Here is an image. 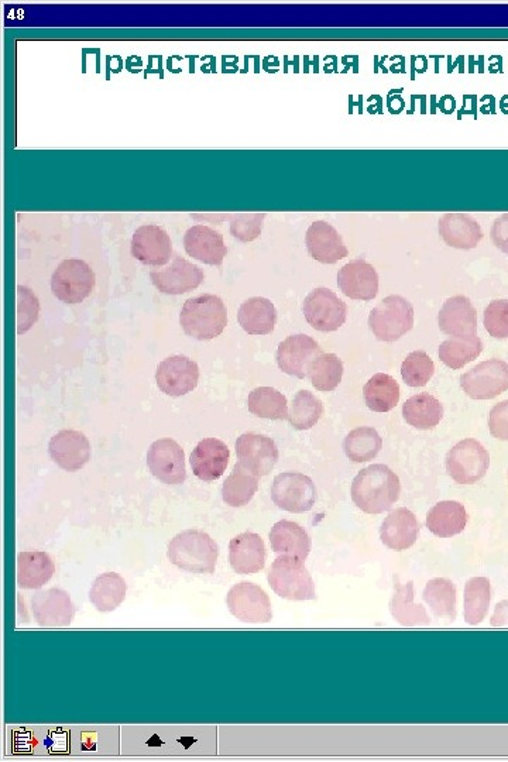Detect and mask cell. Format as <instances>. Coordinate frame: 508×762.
<instances>
[{
    "label": "cell",
    "mask_w": 508,
    "mask_h": 762,
    "mask_svg": "<svg viewBox=\"0 0 508 762\" xmlns=\"http://www.w3.org/2000/svg\"><path fill=\"white\" fill-rule=\"evenodd\" d=\"M353 503L369 514H380L396 504L401 493L400 477L387 465L374 463L360 470L353 479Z\"/></svg>",
    "instance_id": "6da1fadb"
},
{
    "label": "cell",
    "mask_w": 508,
    "mask_h": 762,
    "mask_svg": "<svg viewBox=\"0 0 508 762\" xmlns=\"http://www.w3.org/2000/svg\"><path fill=\"white\" fill-rule=\"evenodd\" d=\"M167 558L185 572L211 575L218 564L219 547L207 532L185 530L168 544Z\"/></svg>",
    "instance_id": "7a4b0ae2"
},
{
    "label": "cell",
    "mask_w": 508,
    "mask_h": 762,
    "mask_svg": "<svg viewBox=\"0 0 508 762\" xmlns=\"http://www.w3.org/2000/svg\"><path fill=\"white\" fill-rule=\"evenodd\" d=\"M180 322L185 334L211 339L222 334L228 324V310L218 295L201 294L184 302Z\"/></svg>",
    "instance_id": "3957f363"
},
{
    "label": "cell",
    "mask_w": 508,
    "mask_h": 762,
    "mask_svg": "<svg viewBox=\"0 0 508 762\" xmlns=\"http://www.w3.org/2000/svg\"><path fill=\"white\" fill-rule=\"evenodd\" d=\"M267 580L274 593L283 599L293 602L317 599L314 579L300 559L277 556L271 565Z\"/></svg>",
    "instance_id": "277c9868"
},
{
    "label": "cell",
    "mask_w": 508,
    "mask_h": 762,
    "mask_svg": "<svg viewBox=\"0 0 508 762\" xmlns=\"http://www.w3.org/2000/svg\"><path fill=\"white\" fill-rule=\"evenodd\" d=\"M414 325V307L401 295H389L373 308L369 326L381 341H397Z\"/></svg>",
    "instance_id": "5b68a950"
},
{
    "label": "cell",
    "mask_w": 508,
    "mask_h": 762,
    "mask_svg": "<svg viewBox=\"0 0 508 762\" xmlns=\"http://www.w3.org/2000/svg\"><path fill=\"white\" fill-rule=\"evenodd\" d=\"M489 466L490 453L475 438L463 439L446 455V470L461 485H473L482 480Z\"/></svg>",
    "instance_id": "8992f818"
},
{
    "label": "cell",
    "mask_w": 508,
    "mask_h": 762,
    "mask_svg": "<svg viewBox=\"0 0 508 762\" xmlns=\"http://www.w3.org/2000/svg\"><path fill=\"white\" fill-rule=\"evenodd\" d=\"M270 493L274 504L290 513L310 511L317 501L315 483L300 472H283L274 477Z\"/></svg>",
    "instance_id": "52a82bcc"
},
{
    "label": "cell",
    "mask_w": 508,
    "mask_h": 762,
    "mask_svg": "<svg viewBox=\"0 0 508 762\" xmlns=\"http://www.w3.org/2000/svg\"><path fill=\"white\" fill-rule=\"evenodd\" d=\"M95 273L84 260L67 259L58 264L51 277V290L58 300L77 304L91 294Z\"/></svg>",
    "instance_id": "ba28073f"
},
{
    "label": "cell",
    "mask_w": 508,
    "mask_h": 762,
    "mask_svg": "<svg viewBox=\"0 0 508 762\" xmlns=\"http://www.w3.org/2000/svg\"><path fill=\"white\" fill-rule=\"evenodd\" d=\"M305 318L318 331H336L341 328L348 315V305L335 291L326 287L312 290L302 302Z\"/></svg>",
    "instance_id": "9c48e42d"
},
{
    "label": "cell",
    "mask_w": 508,
    "mask_h": 762,
    "mask_svg": "<svg viewBox=\"0 0 508 762\" xmlns=\"http://www.w3.org/2000/svg\"><path fill=\"white\" fill-rule=\"evenodd\" d=\"M462 389L475 400H490L508 390V363L489 359L461 376Z\"/></svg>",
    "instance_id": "30bf717a"
},
{
    "label": "cell",
    "mask_w": 508,
    "mask_h": 762,
    "mask_svg": "<svg viewBox=\"0 0 508 762\" xmlns=\"http://www.w3.org/2000/svg\"><path fill=\"white\" fill-rule=\"evenodd\" d=\"M229 612L243 623H269L273 610L267 593L260 586L250 582H240L232 586L226 596Z\"/></svg>",
    "instance_id": "8fae6325"
},
{
    "label": "cell",
    "mask_w": 508,
    "mask_h": 762,
    "mask_svg": "<svg viewBox=\"0 0 508 762\" xmlns=\"http://www.w3.org/2000/svg\"><path fill=\"white\" fill-rule=\"evenodd\" d=\"M150 278L161 293L175 295L195 290L204 281L205 274L197 264L173 253L170 262L150 271Z\"/></svg>",
    "instance_id": "7c38bea8"
},
{
    "label": "cell",
    "mask_w": 508,
    "mask_h": 762,
    "mask_svg": "<svg viewBox=\"0 0 508 762\" xmlns=\"http://www.w3.org/2000/svg\"><path fill=\"white\" fill-rule=\"evenodd\" d=\"M147 465L150 472L167 485H180L187 477L184 449L173 438H160L150 445Z\"/></svg>",
    "instance_id": "4fadbf2b"
},
{
    "label": "cell",
    "mask_w": 508,
    "mask_h": 762,
    "mask_svg": "<svg viewBox=\"0 0 508 762\" xmlns=\"http://www.w3.org/2000/svg\"><path fill=\"white\" fill-rule=\"evenodd\" d=\"M322 348L310 335L295 334L287 336L278 345L276 358L283 372L297 377L308 376L312 362L321 355Z\"/></svg>",
    "instance_id": "5bb4252c"
},
{
    "label": "cell",
    "mask_w": 508,
    "mask_h": 762,
    "mask_svg": "<svg viewBox=\"0 0 508 762\" xmlns=\"http://www.w3.org/2000/svg\"><path fill=\"white\" fill-rule=\"evenodd\" d=\"M34 619L40 627L57 628L71 626L75 606L65 590L47 589L34 593L32 599Z\"/></svg>",
    "instance_id": "9a60e30c"
},
{
    "label": "cell",
    "mask_w": 508,
    "mask_h": 762,
    "mask_svg": "<svg viewBox=\"0 0 508 762\" xmlns=\"http://www.w3.org/2000/svg\"><path fill=\"white\" fill-rule=\"evenodd\" d=\"M236 455L240 463L259 476L269 475L278 461L276 442L269 435L245 432L236 441Z\"/></svg>",
    "instance_id": "2e32d148"
},
{
    "label": "cell",
    "mask_w": 508,
    "mask_h": 762,
    "mask_svg": "<svg viewBox=\"0 0 508 762\" xmlns=\"http://www.w3.org/2000/svg\"><path fill=\"white\" fill-rule=\"evenodd\" d=\"M156 380L164 393L170 396H181L197 386L198 363L185 355L168 356L157 366Z\"/></svg>",
    "instance_id": "e0dca14e"
},
{
    "label": "cell",
    "mask_w": 508,
    "mask_h": 762,
    "mask_svg": "<svg viewBox=\"0 0 508 762\" xmlns=\"http://www.w3.org/2000/svg\"><path fill=\"white\" fill-rule=\"evenodd\" d=\"M173 242L170 235L159 225H143L137 228L132 238V254L147 266L160 267L173 257Z\"/></svg>",
    "instance_id": "ac0fdd59"
},
{
    "label": "cell",
    "mask_w": 508,
    "mask_h": 762,
    "mask_svg": "<svg viewBox=\"0 0 508 762\" xmlns=\"http://www.w3.org/2000/svg\"><path fill=\"white\" fill-rule=\"evenodd\" d=\"M48 452L60 468L74 472L87 465L91 458V444L84 432L61 429L50 439Z\"/></svg>",
    "instance_id": "d6986e66"
},
{
    "label": "cell",
    "mask_w": 508,
    "mask_h": 762,
    "mask_svg": "<svg viewBox=\"0 0 508 762\" xmlns=\"http://www.w3.org/2000/svg\"><path fill=\"white\" fill-rule=\"evenodd\" d=\"M338 286L352 300H373L379 293V274L365 259L350 260L339 270Z\"/></svg>",
    "instance_id": "ffe728a7"
},
{
    "label": "cell",
    "mask_w": 508,
    "mask_h": 762,
    "mask_svg": "<svg viewBox=\"0 0 508 762\" xmlns=\"http://www.w3.org/2000/svg\"><path fill=\"white\" fill-rule=\"evenodd\" d=\"M266 545L256 532H242L229 542V562L239 575H254L266 565Z\"/></svg>",
    "instance_id": "44dd1931"
},
{
    "label": "cell",
    "mask_w": 508,
    "mask_h": 762,
    "mask_svg": "<svg viewBox=\"0 0 508 762\" xmlns=\"http://www.w3.org/2000/svg\"><path fill=\"white\" fill-rule=\"evenodd\" d=\"M308 252L318 262L334 264L348 257L349 250L335 226L325 221L311 223L305 235Z\"/></svg>",
    "instance_id": "7402d4cb"
},
{
    "label": "cell",
    "mask_w": 508,
    "mask_h": 762,
    "mask_svg": "<svg viewBox=\"0 0 508 762\" xmlns=\"http://www.w3.org/2000/svg\"><path fill=\"white\" fill-rule=\"evenodd\" d=\"M420 534V523L413 511L400 507L384 518L380 528L381 542L394 551L413 547Z\"/></svg>",
    "instance_id": "603a6c76"
},
{
    "label": "cell",
    "mask_w": 508,
    "mask_h": 762,
    "mask_svg": "<svg viewBox=\"0 0 508 762\" xmlns=\"http://www.w3.org/2000/svg\"><path fill=\"white\" fill-rule=\"evenodd\" d=\"M229 458L231 451L225 442L218 438H204L191 453L192 472L207 482L219 479L228 466Z\"/></svg>",
    "instance_id": "cb8c5ba5"
},
{
    "label": "cell",
    "mask_w": 508,
    "mask_h": 762,
    "mask_svg": "<svg viewBox=\"0 0 508 762\" xmlns=\"http://www.w3.org/2000/svg\"><path fill=\"white\" fill-rule=\"evenodd\" d=\"M439 328L452 336L477 335V311L466 295H453L442 305Z\"/></svg>",
    "instance_id": "d4e9b609"
},
{
    "label": "cell",
    "mask_w": 508,
    "mask_h": 762,
    "mask_svg": "<svg viewBox=\"0 0 508 762\" xmlns=\"http://www.w3.org/2000/svg\"><path fill=\"white\" fill-rule=\"evenodd\" d=\"M184 247L194 259L215 266L222 264L228 253L223 235L207 225H195L188 229L184 236Z\"/></svg>",
    "instance_id": "484cf974"
},
{
    "label": "cell",
    "mask_w": 508,
    "mask_h": 762,
    "mask_svg": "<svg viewBox=\"0 0 508 762\" xmlns=\"http://www.w3.org/2000/svg\"><path fill=\"white\" fill-rule=\"evenodd\" d=\"M270 544L278 556H291L304 562L311 552V537L304 527L290 520L277 521L271 528Z\"/></svg>",
    "instance_id": "4316f807"
},
{
    "label": "cell",
    "mask_w": 508,
    "mask_h": 762,
    "mask_svg": "<svg viewBox=\"0 0 508 762\" xmlns=\"http://www.w3.org/2000/svg\"><path fill=\"white\" fill-rule=\"evenodd\" d=\"M439 233L446 245L455 247V249H475L483 239V231L479 223L472 215L445 214L439 219Z\"/></svg>",
    "instance_id": "83f0119b"
},
{
    "label": "cell",
    "mask_w": 508,
    "mask_h": 762,
    "mask_svg": "<svg viewBox=\"0 0 508 762\" xmlns=\"http://www.w3.org/2000/svg\"><path fill=\"white\" fill-rule=\"evenodd\" d=\"M56 573L53 559L43 551H26L17 556V585L26 590H39Z\"/></svg>",
    "instance_id": "f1b7e54d"
},
{
    "label": "cell",
    "mask_w": 508,
    "mask_h": 762,
    "mask_svg": "<svg viewBox=\"0 0 508 762\" xmlns=\"http://www.w3.org/2000/svg\"><path fill=\"white\" fill-rule=\"evenodd\" d=\"M468 511L459 501L444 500L435 504L427 514V527L432 534L441 538H451L465 530L468 525Z\"/></svg>",
    "instance_id": "f546056e"
},
{
    "label": "cell",
    "mask_w": 508,
    "mask_h": 762,
    "mask_svg": "<svg viewBox=\"0 0 508 762\" xmlns=\"http://www.w3.org/2000/svg\"><path fill=\"white\" fill-rule=\"evenodd\" d=\"M238 319L249 334H270L276 326L277 310L269 298L252 297L240 305Z\"/></svg>",
    "instance_id": "4dcf8cb0"
},
{
    "label": "cell",
    "mask_w": 508,
    "mask_h": 762,
    "mask_svg": "<svg viewBox=\"0 0 508 762\" xmlns=\"http://www.w3.org/2000/svg\"><path fill=\"white\" fill-rule=\"evenodd\" d=\"M414 583H397L396 593L390 602V612L394 620L403 627H424L431 624L427 610L420 603H415Z\"/></svg>",
    "instance_id": "1f68e13d"
},
{
    "label": "cell",
    "mask_w": 508,
    "mask_h": 762,
    "mask_svg": "<svg viewBox=\"0 0 508 762\" xmlns=\"http://www.w3.org/2000/svg\"><path fill=\"white\" fill-rule=\"evenodd\" d=\"M127 585L125 579L116 572L99 575L89 590V600L101 613H111L125 602Z\"/></svg>",
    "instance_id": "d6a6232c"
},
{
    "label": "cell",
    "mask_w": 508,
    "mask_h": 762,
    "mask_svg": "<svg viewBox=\"0 0 508 762\" xmlns=\"http://www.w3.org/2000/svg\"><path fill=\"white\" fill-rule=\"evenodd\" d=\"M259 477L243 463L236 462L231 475L223 482V501L232 507L246 506L259 490Z\"/></svg>",
    "instance_id": "836d02e7"
},
{
    "label": "cell",
    "mask_w": 508,
    "mask_h": 762,
    "mask_svg": "<svg viewBox=\"0 0 508 762\" xmlns=\"http://www.w3.org/2000/svg\"><path fill=\"white\" fill-rule=\"evenodd\" d=\"M405 421L413 427L429 429L437 427L444 415V405L429 393L414 394L403 405Z\"/></svg>",
    "instance_id": "e575fe53"
},
{
    "label": "cell",
    "mask_w": 508,
    "mask_h": 762,
    "mask_svg": "<svg viewBox=\"0 0 508 762\" xmlns=\"http://www.w3.org/2000/svg\"><path fill=\"white\" fill-rule=\"evenodd\" d=\"M366 404L377 413H386L400 400V384L387 373H376L363 387Z\"/></svg>",
    "instance_id": "d590c367"
},
{
    "label": "cell",
    "mask_w": 508,
    "mask_h": 762,
    "mask_svg": "<svg viewBox=\"0 0 508 762\" xmlns=\"http://www.w3.org/2000/svg\"><path fill=\"white\" fill-rule=\"evenodd\" d=\"M483 342L479 336H453L439 346V358L451 369H461L482 353Z\"/></svg>",
    "instance_id": "8d00e7d4"
},
{
    "label": "cell",
    "mask_w": 508,
    "mask_h": 762,
    "mask_svg": "<svg viewBox=\"0 0 508 762\" xmlns=\"http://www.w3.org/2000/svg\"><path fill=\"white\" fill-rule=\"evenodd\" d=\"M250 413L262 418L283 420L288 417L287 397L280 390L271 386L256 387L247 397Z\"/></svg>",
    "instance_id": "74e56055"
},
{
    "label": "cell",
    "mask_w": 508,
    "mask_h": 762,
    "mask_svg": "<svg viewBox=\"0 0 508 762\" xmlns=\"http://www.w3.org/2000/svg\"><path fill=\"white\" fill-rule=\"evenodd\" d=\"M492 602L490 579L472 578L465 586V620L469 626H479L486 619Z\"/></svg>",
    "instance_id": "f35d334b"
},
{
    "label": "cell",
    "mask_w": 508,
    "mask_h": 762,
    "mask_svg": "<svg viewBox=\"0 0 508 762\" xmlns=\"http://www.w3.org/2000/svg\"><path fill=\"white\" fill-rule=\"evenodd\" d=\"M381 446H383V439L373 427L352 429L343 442V448L350 461L358 463L372 461L380 452Z\"/></svg>",
    "instance_id": "ab89813d"
},
{
    "label": "cell",
    "mask_w": 508,
    "mask_h": 762,
    "mask_svg": "<svg viewBox=\"0 0 508 762\" xmlns=\"http://www.w3.org/2000/svg\"><path fill=\"white\" fill-rule=\"evenodd\" d=\"M424 602L437 617L455 619L456 617V586L452 580L435 578L429 580L424 590Z\"/></svg>",
    "instance_id": "60d3db41"
},
{
    "label": "cell",
    "mask_w": 508,
    "mask_h": 762,
    "mask_svg": "<svg viewBox=\"0 0 508 762\" xmlns=\"http://www.w3.org/2000/svg\"><path fill=\"white\" fill-rule=\"evenodd\" d=\"M324 414V404L310 390L302 389L295 394L288 411V421L297 429H310Z\"/></svg>",
    "instance_id": "b9f144b4"
},
{
    "label": "cell",
    "mask_w": 508,
    "mask_h": 762,
    "mask_svg": "<svg viewBox=\"0 0 508 762\" xmlns=\"http://www.w3.org/2000/svg\"><path fill=\"white\" fill-rule=\"evenodd\" d=\"M308 376L318 390L331 391L338 387L343 376V362L335 353H321L312 362Z\"/></svg>",
    "instance_id": "7bdbcfd3"
},
{
    "label": "cell",
    "mask_w": 508,
    "mask_h": 762,
    "mask_svg": "<svg viewBox=\"0 0 508 762\" xmlns=\"http://www.w3.org/2000/svg\"><path fill=\"white\" fill-rule=\"evenodd\" d=\"M435 372V363L425 350L408 353L401 365V376L408 386H425Z\"/></svg>",
    "instance_id": "ee69618b"
},
{
    "label": "cell",
    "mask_w": 508,
    "mask_h": 762,
    "mask_svg": "<svg viewBox=\"0 0 508 762\" xmlns=\"http://www.w3.org/2000/svg\"><path fill=\"white\" fill-rule=\"evenodd\" d=\"M39 298L30 288L17 286V329L26 331L39 318Z\"/></svg>",
    "instance_id": "f6af8a7d"
},
{
    "label": "cell",
    "mask_w": 508,
    "mask_h": 762,
    "mask_svg": "<svg viewBox=\"0 0 508 762\" xmlns=\"http://www.w3.org/2000/svg\"><path fill=\"white\" fill-rule=\"evenodd\" d=\"M483 322H485L486 331L489 332L493 338L507 339L508 300H494L490 302L485 310Z\"/></svg>",
    "instance_id": "bcb514c9"
},
{
    "label": "cell",
    "mask_w": 508,
    "mask_h": 762,
    "mask_svg": "<svg viewBox=\"0 0 508 762\" xmlns=\"http://www.w3.org/2000/svg\"><path fill=\"white\" fill-rule=\"evenodd\" d=\"M266 214H235L231 218V233L242 242L259 238Z\"/></svg>",
    "instance_id": "7dc6e473"
},
{
    "label": "cell",
    "mask_w": 508,
    "mask_h": 762,
    "mask_svg": "<svg viewBox=\"0 0 508 762\" xmlns=\"http://www.w3.org/2000/svg\"><path fill=\"white\" fill-rule=\"evenodd\" d=\"M489 428L494 438L508 441V400L494 405L489 414Z\"/></svg>",
    "instance_id": "c3c4849f"
},
{
    "label": "cell",
    "mask_w": 508,
    "mask_h": 762,
    "mask_svg": "<svg viewBox=\"0 0 508 762\" xmlns=\"http://www.w3.org/2000/svg\"><path fill=\"white\" fill-rule=\"evenodd\" d=\"M490 236L494 246L508 254V214L501 215L494 221Z\"/></svg>",
    "instance_id": "681fc988"
},
{
    "label": "cell",
    "mask_w": 508,
    "mask_h": 762,
    "mask_svg": "<svg viewBox=\"0 0 508 762\" xmlns=\"http://www.w3.org/2000/svg\"><path fill=\"white\" fill-rule=\"evenodd\" d=\"M490 624L493 627H508V600H503L497 604Z\"/></svg>",
    "instance_id": "f907efd6"
}]
</instances>
